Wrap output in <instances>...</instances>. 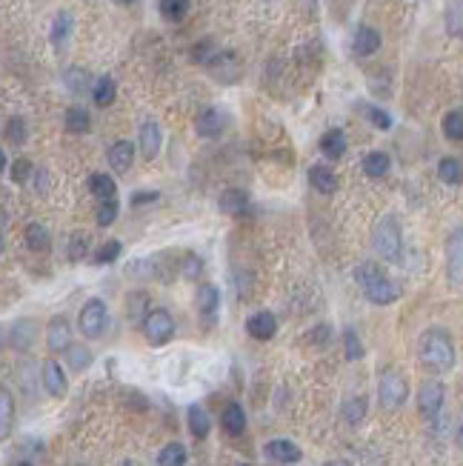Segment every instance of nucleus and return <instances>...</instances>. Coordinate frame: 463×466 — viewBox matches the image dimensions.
I'll return each mask as SVG.
<instances>
[{
    "label": "nucleus",
    "instance_id": "1",
    "mask_svg": "<svg viewBox=\"0 0 463 466\" xmlns=\"http://www.w3.org/2000/svg\"><path fill=\"white\" fill-rule=\"evenodd\" d=\"M355 278H358L363 295H366L372 303H377V306L395 303V300L401 297V286H398L389 275H386L377 263H372V261H363V263L355 269Z\"/></svg>",
    "mask_w": 463,
    "mask_h": 466
},
{
    "label": "nucleus",
    "instance_id": "2",
    "mask_svg": "<svg viewBox=\"0 0 463 466\" xmlns=\"http://www.w3.org/2000/svg\"><path fill=\"white\" fill-rule=\"evenodd\" d=\"M421 360H423L429 369H435V372L452 369V366H455V346H452L449 335L440 332V329L426 332L423 341H421Z\"/></svg>",
    "mask_w": 463,
    "mask_h": 466
},
{
    "label": "nucleus",
    "instance_id": "3",
    "mask_svg": "<svg viewBox=\"0 0 463 466\" xmlns=\"http://www.w3.org/2000/svg\"><path fill=\"white\" fill-rule=\"evenodd\" d=\"M375 249H377V255L383 261H389V263H398L401 261L404 244H401V229H398V220L395 217H383L375 226Z\"/></svg>",
    "mask_w": 463,
    "mask_h": 466
},
{
    "label": "nucleus",
    "instance_id": "4",
    "mask_svg": "<svg viewBox=\"0 0 463 466\" xmlns=\"http://www.w3.org/2000/svg\"><path fill=\"white\" fill-rule=\"evenodd\" d=\"M377 395H380V404L383 409H398L404 407L406 395H409V386H406V377L395 369H386L380 375V383H377Z\"/></svg>",
    "mask_w": 463,
    "mask_h": 466
},
{
    "label": "nucleus",
    "instance_id": "5",
    "mask_svg": "<svg viewBox=\"0 0 463 466\" xmlns=\"http://www.w3.org/2000/svg\"><path fill=\"white\" fill-rule=\"evenodd\" d=\"M106 321H109V309H106V303H103L101 297H89V300L84 303V309H81V332H84L86 338L95 341V338L103 335Z\"/></svg>",
    "mask_w": 463,
    "mask_h": 466
},
{
    "label": "nucleus",
    "instance_id": "6",
    "mask_svg": "<svg viewBox=\"0 0 463 466\" xmlns=\"http://www.w3.org/2000/svg\"><path fill=\"white\" fill-rule=\"evenodd\" d=\"M143 332L149 338V343L154 346H164L172 335H175V321L166 309H149V315L143 321Z\"/></svg>",
    "mask_w": 463,
    "mask_h": 466
},
{
    "label": "nucleus",
    "instance_id": "7",
    "mask_svg": "<svg viewBox=\"0 0 463 466\" xmlns=\"http://www.w3.org/2000/svg\"><path fill=\"white\" fill-rule=\"evenodd\" d=\"M446 275L452 283H463V226L452 232L446 244Z\"/></svg>",
    "mask_w": 463,
    "mask_h": 466
},
{
    "label": "nucleus",
    "instance_id": "8",
    "mask_svg": "<svg viewBox=\"0 0 463 466\" xmlns=\"http://www.w3.org/2000/svg\"><path fill=\"white\" fill-rule=\"evenodd\" d=\"M443 398H446L443 383L426 380V383L421 386V392H418V407H421V412H423L426 418H438V412L443 409Z\"/></svg>",
    "mask_w": 463,
    "mask_h": 466
},
{
    "label": "nucleus",
    "instance_id": "9",
    "mask_svg": "<svg viewBox=\"0 0 463 466\" xmlns=\"http://www.w3.org/2000/svg\"><path fill=\"white\" fill-rule=\"evenodd\" d=\"M246 332H249L255 341H269V338H275V332H278V318H275L272 312H258V315H252V318L246 321Z\"/></svg>",
    "mask_w": 463,
    "mask_h": 466
},
{
    "label": "nucleus",
    "instance_id": "10",
    "mask_svg": "<svg viewBox=\"0 0 463 466\" xmlns=\"http://www.w3.org/2000/svg\"><path fill=\"white\" fill-rule=\"evenodd\" d=\"M161 143H164V137H161V126L154 123V120H146V123L140 126V152L152 161V158H158Z\"/></svg>",
    "mask_w": 463,
    "mask_h": 466
},
{
    "label": "nucleus",
    "instance_id": "11",
    "mask_svg": "<svg viewBox=\"0 0 463 466\" xmlns=\"http://www.w3.org/2000/svg\"><path fill=\"white\" fill-rule=\"evenodd\" d=\"M380 49V32L372 29V26H360L358 35H355V43H352V52L358 57H369Z\"/></svg>",
    "mask_w": 463,
    "mask_h": 466
},
{
    "label": "nucleus",
    "instance_id": "12",
    "mask_svg": "<svg viewBox=\"0 0 463 466\" xmlns=\"http://www.w3.org/2000/svg\"><path fill=\"white\" fill-rule=\"evenodd\" d=\"M109 164H112L115 172H129L132 164H135V146H132L129 140L112 143V149H109Z\"/></svg>",
    "mask_w": 463,
    "mask_h": 466
},
{
    "label": "nucleus",
    "instance_id": "13",
    "mask_svg": "<svg viewBox=\"0 0 463 466\" xmlns=\"http://www.w3.org/2000/svg\"><path fill=\"white\" fill-rule=\"evenodd\" d=\"M69 335H72V329H69V321H66V318H52V321H49L46 343H49L52 352L69 349V346H72V343H69Z\"/></svg>",
    "mask_w": 463,
    "mask_h": 466
},
{
    "label": "nucleus",
    "instance_id": "14",
    "mask_svg": "<svg viewBox=\"0 0 463 466\" xmlns=\"http://www.w3.org/2000/svg\"><path fill=\"white\" fill-rule=\"evenodd\" d=\"M43 383H46V392L49 395H55V398L66 395V375H63V369H60L57 360H49L43 366Z\"/></svg>",
    "mask_w": 463,
    "mask_h": 466
},
{
    "label": "nucleus",
    "instance_id": "15",
    "mask_svg": "<svg viewBox=\"0 0 463 466\" xmlns=\"http://www.w3.org/2000/svg\"><path fill=\"white\" fill-rule=\"evenodd\" d=\"M266 458H272L278 463H297L300 460V449L292 441H269L266 443Z\"/></svg>",
    "mask_w": 463,
    "mask_h": 466
},
{
    "label": "nucleus",
    "instance_id": "16",
    "mask_svg": "<svg viewBox=\"0 0 463 466\" xmlns=\"http://www.w3.org/2000/svg\"><path fill=\"white\" fill-rule=\"evenodd\" d=\"M217 306H220V292H217L212 283H203V286L198 289V309L203 312V318H206V321H212V318H215Z\"/></svg>",
    "mask_w": 463,
    "mask_h": 466
},
{
    "label": "nucleus",
    "instance_id": "17",
    "mask_svg": "<svg viewBox=\"0 0 463 466\" xmlns=\"http://www.w3.org/2000/svg\"><path fill=\"white\" fill-rule=\"evenodd\" d=\"M246 203H249V195L244 189H226L217 200L220 212H226V215H241L246 209Z\"/></svg>",
    "mask_w": 463,
    "mask_h": 466
},
{
    "label": "nucleus",
    "instance_id": "18",
    "mask_svg": "<svg viewBox=\"0 0 463 466\" xmlns=\"http://www.w3.org/2000/svg\"><path fill=\"white\" fill-rule=\"evenodd\" d=\"M321 152L326 154V158L338 161L341 154L346 152V135H343L341 129H329V132L321 137Z\"/></svg>",
    "mask_w": 463,
    "mask_h": 466
},
{
    "label": "nucleus",
    "instance_id": "19",
    "mask_svg": "<svg viewBox=\"0 0 463 466\" xmlns=\"http://www.w3.org/2000/svg\"><path fill=\"white\" fill-rule=\"evenodd\" d=\"M309 181H312V186L318 192H324V195H332L338 189V178H335V172L329 166H312V169H309Z\"/></svg>",
    "mask_w": 463,
    "mask_h": 466
},
{
    "label": "nucleus",
    "instance_id": "20",
    "mask_svg": "<svg viewBox=\"0 0 463 466\" xmlns=\"http://www.w3.org/2000/svg\"><path fill=\"white\" fill-rule=\"evenodd\" d=\"M89 192H92L95 198H101V203H103V200H115V195H118V183H115L109 175L95 172V175L89 178Z\"/></svg>",
    "mask_w": 463,
    "mask_h": 466
},
{
    "label": "nucleus",
    "instance_id": "21",
    "mask_svg": "<svg viewBox=\"0 0 463 466\" xmlns=\"http://www.w3.org/2000/svg\"><path fill=\"white\" fill-rule=\"evenodd\" d=\"M223 429L229 435H241L246 429V415H244L241 404H226V409H223Z\"/></svg>",
    "mask_w": 463,
    "mask_h": 466
},
{
    "label": "nucleus",
    "instance_id": "22",
    "mask_svg": "<svg viewBox=\"0 0 463 466\" xmlns=\"http://www.w3.org/2000/svg\"><path fill=\"white\" fill-rule=\"evenodd\" d=\"M389 166H392V161H389V154L386 152H369L363 158V172L369 178H383L386 172H389Z\"/></svg>",
    "mask_w": 463,
    "mask_h": 466
},
{
    "label": "nucleus",
    "instance_id": "23",
    "mask_svg": "<svg viewBox=\"0 0 463 466\" xmlns=\"http://www.w3.org/2000/svg\"><path fill=\"white\" fill-rule=\"evenodd\" d=\"M186 418H189V429H192V435L195 438H206L209 435V429H212V421H209V412L203 409V407H189V412H186Z\"/></svg>",
    "mask_w": 463,
    "mask_h": 466
},
{
    "label": "nucleus",
    "instance_id": "24",
    "mask_svg": "<svg viewBox=\"0 0 463 466\" xmlns=\"http://www.w3.org/2000/svg\"><path fill=\"white\" fill-rule=\"evenodd\" d=\"M115 95H118V89H115V81H112V77H98L95 86H92V101H95L98 106H109V103L115 101Z\"/></svg>",
    "mask_w": 463,
    "mask_h": 466
},
{
    "label": "nucleus",
    "instance_id": "25",
    "mask_svg": "<svg viewBox=\"0 0 463 466\" xmlns=\"http://www.w3.org/2000/svg\"><path fill=\"white\" fill-rule=\"evenodd\" d=\"M26 244H29V249L46 252V249H49V244H52V238H49V229H46V226H40V223H29V226H26Z\"/></svg>",
    "mask_w": 463,
    "mask_h": 466
},
{
    "label": "nucleus",
    "instance_id": "26",
    "mask_svg": "<svg viewBox=\"0 0 463 466\" xmlns=\"http://www.w3.org/2000/svg\"><path fill=\"white\" fill-rule=\"evenodd\" d=\"M158 466H186V446L183 443H166L158 455Z\"/></svg>",
    "mask_w": 463,
    "mask_h": 466
},
{
    "label": "nucleus",
    "instance_id": "27",
    "mask_svg": "<svg viewBox=\"0 0 463 466\" xmlns=\"http://www.w3.org/2000/svg\"><path fill=\"white\" fill-rule=\"evenodd\" d=\"M220 126H223V120H220V112H215V109H206V112L198 118V135H200V137H215V135H220Z\"/></svg>",
    "mask_w": 463,
    "mask_h": 466
},
{
    "label": "nucleus",
    "instance_id": "28",
    "mask_svg": "<svg viewBox=\"0 0 463 466\" xmlns=\"http://www.w3.org/2000/svg\"><path fill=\"white\" fill-rule=\"evenodd\" d=\"M66 129L81 135V132H89V112L84 106H72L66 109Z\"/></svg>",
    "mask_w": 463,
    "mask_h": 466
},
{
    "label": "nucleus",
    "instance_id": "29",
    "mask_svg": "<svg viewBox=\"0 0 463 466\" xmlns=\"http://www.w3.org/2000/svg\"><path fill=\"white\" fill-rule=\"evenodd\" d=\"M66 358H69V366H72L74 372H84V369L92 366V352H89L84 343L69 346V349H66Z\"/></svg>",
    "mask_w": 463,
    "mask_h": 466
},
{
    "label": "nucleus",
    "instance_id": "30",
    "mask_svg": "<svg viewBox=\"0 0 463 466\" xmlns=\"http://www.w3.org/2000/svg\"><path fill=\"white\" fill-rule=\"evenodd\" d=\"M438 175H440V181L443 183H460L463 181V166H460V161H455V158H443L440 164H438Z\"/></svg>",
    "mask_w": 463,
    "mask_h": 466
},
{
    "label": "nucleus",
    "instance_id": "31",
    "mask_svg": "<svg viewBox=\"0 0 463 466\" xmlns=\"http://www.w3.org/2000/svg\"><path fill=\"white\" fill-rule=\"evenodd\" d=\"M69 35H72V15L69 12H60L55 18V23H52V43L55 46H63L69 40Z\"/></svg>",
    "mask_w": 463,
    "mask_h": 466
},
{
    "label": "nucleus",
    "instance_id": "32",
    "mask_svg": "<svg viewBox=\"0 0 463 466\" xmlns=\"http://www.w3.org/2000/svg\"><path fill=\"white\" fill-rule=\"evenodd\" d=\"M161 15L166 21H183L189 15V0H161Z\"/></svg>",
    "mask_w": 463,
    "mask_h": 466
},
{
    "label": "nucleus",
    "instance_id": "33",
    "mask_svg": "<svg viewBox=\"0 0 463 466\" xmlns=\"http://www.w3.org/2000/svg\"><path fill=\"white\" fill-rule=\"evenodd\" d=\"M443 135L449 140H463V112L460 109L457 112H449L443 118Z\"/></svg>",
    "mask_w": 463,
    "mask_h": 466
},
{
    "label": "nucleus",
    "instance_id": "34",
    "mask_svg": "<svg viewBox=\"0 0 463 466\" xmlns=\"http://www.w3.org/2000/svg\"><path fill=\"white\" fill-rule=\"evenodd\" d=\"M63 81H66V86H69L74 95H81V92L89 86V74H86L84 69H69Z\"/></svg>",
    "mask_w": 463,
    "mask_h": 466
},
{
    "label": "nucleus",
    "instance_id": "35",
    "mask_svg": "<svg viewBox=\"0 0 463 466\" xmlns=\"http://www.w3.org/2000/svg\"><path fill=\"white\" fill-rule=\"evenodd\" d=\"M363 115H366V118L372 120V126L380 129V132L392 129V118H389V112H383V109H377V106H363Z\"/></svg>",
    "mask_w": 463,
    "mask_h": 466
},
{
    "label": "nucleus",
    "instance_id": "36",
    "mask_svg": "<svg viewBox=\"0 0 463 466\" xmlns=\"http://www.w3.org/2000/svg\"><path fill=\"white\" fill-rule=\"evenodd\" d=\"M118 258H120V241H109V244H103V246L95 252V263H98V266L112 263V261H118Z\"/></svg>",
    "mask_w": 463,
    "mask_h": 466
},
{
    "label": "nucleus",
    "instance_id": "37",
    "mask_svg": "<svg viewBox=\"0 0 463 466\" xmlns=\"http://www.w3.org/2000/svg\"><path fill=\"white\" fill-rule=\"evenodd\" d=\"M26 332H35V326H32L29 321L15 324V329H12V335H18V338H12V346H15V349H26V346L32 343V335H26Z\"/></svg>",
    "mask_w": 463,
    "mask_h": 466
},
{
    "label": "nucleus",
    "instance_id": "38",
    "mask_svg": "<svg viewBox=\"0 0 463 466\" xmlns=\"http://www.w3.org/2000/svg\"><path fill=\"white\" fill-rule=\"evenodd\" d=\"M446 26L452 35H463V0H457V4L449 9L446 15Z\"/></svg>",
    "mask_w": 463,
    "mask_h": 466
},
{
    "label": "nucleus",
    "instance_id": "39",
    "mask_svg": "<svg viewBox=\"0 0 463 466\" xmlns=\"http://www.w3.org/2000/svg\"><path fill=\"white\" fill-rule=\"evenodd\" d=\"M6 140L15 143V146H21V143L26 140V123H23L21 118H12V120L6 123Z\"/></svg>",
    "mask_w": 463,
    "mask_h": 466
},
{
    "label": "nucleus",
    "instance_id": "40",
    "mask_svg": "<svg viewBox=\"0 0 463 466\" xmlns=\"http://www.w3.org/2000/svg\"><path fill=\"white\" fill-rule=\"evenodd\" d=\"M29 175H35V166H32L26 158H18V161L9 166V178H12V181H18V183L29 181Z\"/></svg>",
    "mask_w": 463,
    "mask_h": 466
},
{
    "label": "nucleus",
    "instance_id": "41",
    "mask_svg": "<svg viewBox=\"0 0 463 466\" xmlns=\"http://www.w3.org/2000/svg\"><path fill=\"white\" fill-rule=\"evenodd\" d=\"M118 212H120L118 200H103L101 209H98V223H101V226H112V223L118 220Z\"/></svg>",
    "mask_w": 463,
    "mask_h": 466
},
{
    "label": "nucleus",
    "instance_id": "42",
    "mask_svg": "<svg viewBox=\"0 0 463 466\" xmlns=\"http://www.w3.org/2000/svg\"><path fill=\"white\" fill-rule=\"evenodd\" d=\"M343 346H346V358H349V360H360V358H363V346H360L355 329H346V332H343Z\"/></svg>",
    "mask_w": 463,
    "mask_h": 466
},
{
    "label": "nucleus",
    "instance_id": "43",
    "mask_svg": "<svg viewBox=\"0 0 463 466\" xmlns=\"http://www.w3.org/2000/svg\"><path fill=\"white\" fill-rule=\"evenodd\" d=\"M86 249H89V238L86 235H72V246H69V261H84V255H86Z\"/></svg>",
    "mask_w": 463,
    "mask_h": 466
},
{
    "label": "nucleus",
    "instance_id": "44",
    "mask_svg": "<svg viewBox=\"0 0 463 466\" xmlns=\"http://www.w3.org/2000/svg\"><path fill=\"white\" fill-rule=\"evenodd\" d=\"M0 409H4V424H0V432H4V438H6L9 429H12V395L6 390L0 392Z\"/></svg>",
    "mask_w": 463,
    "mask_h": 466
},
{
    "label": "nucleus",
    "instance_id": "45",
    "mask_svg": "<svg viewBox=\"0 0 463 466\" xmlns=\"http://www.w3.org/2000/svg\"><path fill=\"white\" fill-rule=\"evenodd\" d=\"M363 412H366V401H363V398H352V401H346V407H343V415H346L349 424H358V421L363 418Z\"/></svg>",
    "mask_w": 463,
    "mask_h": 466
},
{
    "label": "nucleus",
    "instance_id": "46",
    "mask_svg": "<svg viewBox=\"0 0 463 466\" xmlns=\"http://www.w3.org/2000/svg\"><path fill=\"white\" fill-rule=\"evenodd\" d=\"M183 266H186V269H183V278H198L200 269H203V266H200V258H195V255H189Z\"/></svg>",
    "mask_w": 463,
    "mask_h": 466
},
{
    "label": "nucleus",
    "instance_id": "47",
    "mask_svg": "<svg viewBox=\"0 0 463 466\" xmlns=\"http://www.w3.org/2000/svg\"><path fill=\"white\" fill-rule=\"evenodd\" d=\"M152 200H158V192H137V195L132 198L135 206H140V203H152Z\"/></svg>",
    "mask_w": 463,
    "mask_h": 466
},
{
    "label": "nucleus",
    "instance_id": "48",
    "mask_svg": "<svg viewBox=\"0 0 463 466\" xmlns=\"http://www.w3.org/2000/svg\"><path fill=\"white\" fill-rule=\"evenodd\" d=\"M324 466H352L349 460H329V463H324Z\"/></svg>",
    "mask_w": 463,
    "mask_h": 466
},
{
    "label": "nucleus",
    "instance_id": "49",
    "mask_svg": "<svg viewBox=\"0 0 463 466\" xmlns=\"http://www.w3.org/2000/svg\"><path fill=\"white\" fill-rule=\"evenodd\" d=\"M457 443L463 446V426H460V435H457Z\"/></svg>",
    "mask_w": 463,
    "mask_h": 466
},
{
    "label": "nucleus",
    "instance_id": "50",
    "mask_svg": "<svg viewBox=\"0 0 463 466\" xmlns=\"http://www.w3.org/2000/svg\"><path fill=\"white\" fill-rule=\"evenodd\" d=\"M123 466H137V463H135V460H126V463H123Z\"/></svg>",
    "mask_w": 463,
    "mask_h": 466
},
{
    "label": "nucleus",
    "instance_id": "51",
    "mask_svg": "<svg viewBox=\"0 0 463 466\" xmlns=\"http://www.w3.org/2000/svg\"><path fill=\"white\" fill-rule=\"evenodd\" d=\"M118 4H135V0H118Z\"/></svg>",
    "mask_w": 463,
    "mask_h": 466
},
{
    "label": "nucleus",
    "instance_id": "52",
    "mask_svg": "<svg viewBox=\"0 0 463 466\" xmlns=\"http://www.w3.org/2000/svg\"><path fill=\"white\" fill-rule=\"evenodd\" d=\"M18 466H32V463H18Z\"/></svg>",
    "mask_w": 463,
    "mask_h": 466
}]
</instances>
